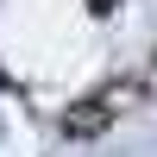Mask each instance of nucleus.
I'll return each mask as SVG.
<instances>
[{
    "mask_svg": "<svg viewBox=\"0 0 157 157\" xmlns=\"http://www.w3.org/2000/svg\"><path fill=\"white\" fill-rule=\"evenodd\" d=\"M107 120H113L107 101H82V113H69V120H63V132H69V138H94Z\"/></svg>",
    "mask_w": 157,
    "mask_h": 157,
    "instance_id": "nucleus-1",
    "label": "nucleus"
},
{
    "mask_svg": "<svg viewBox=\"0 0 157 157\" xmlns=\"http://www.w3.org/2000/svg\"><path fill=\"white\" fill-rule=\"evenodd\" d=\"M94 13H113V0H94Z\"/></svg>",
    "mask_w": 157,
    "mask_h": 157,
    "instance_id": "nucleus-2",
    "label": "nucleus"
}]
</instances>
